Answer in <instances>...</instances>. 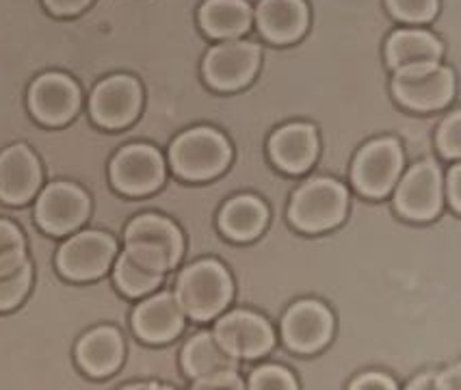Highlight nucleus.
Segmentation results:
<instances>
[{
  "instance_id": "nucleus-1",
  "label": "nucleus",
  "mask_w": 461,
  "mask_h": 390,
  "mask_svg": "<svg viewBox=\"0 0 461 390\" xmlns=\"http://www.w3.org/2000/svg\"><path fill=\"white\" fill-rule=\"evenodd\" d=\"M232 293V277L225 267L217 260H200L178 276L174 295L186 317L195 322H211L228 308Z\"/></svg>"
},
{
  "instance_id": "nucleus-2",
  "label": "nucleus",
  "mask_w": 461,
  "mask_h": 390,
  "mask_svg": "<svg viewBox=\"0 0 461 390\" xmlns=\"http://www.w3.org/2000/svg\"><path fill=\"white\" fill-rule=\"evenodd\" d=\"M124 252L148 269L167 274L180 263L185 252L180 230L174 222L160 215H139L128 223Z\"/></svg>"
},
{
  "instance_id": "nucleus-3",
  "label": "nucleus",
  "mask_w": 461,
  "mask_h": 390,
  "mask_svg": "<svg viewBox=\"0 0 461 390\" xmlns=\"http://www.w3.org/2000/svg\"><path fill=\"white\" fill-rule=\"evenodd\" d=\"M232 150L221 132L212 128H193L171 143L169 163L185 180H211L228 169Z\"/></svg>"
},
{
  "instance_id": "nucleus-4",
  "label": "nucleus",
  "mask_w": 461,
  "mask_h": 390,
  "mask_svg": "<svg viewBox=\"0 0 461 390\" xmlns=\"http://www.w3.org/2000/svg\"><path fill=\"white\" fill-rule=\"evenodd\" d=\"M347 204L345 186L331 178H314L293 195L288 217L303 232H323L345 219Z\"/></svg>"
},
{
  "instance_id": "nucleus-5",
  "label": "nucleus",
  "mask_w": 461,
  "mask_h": 390,
  "mask_svg": "<svg viewBox=\"0 0 461 390\" xmlns=\"http://www.w3.org/2000/svg\"><path fill=\"white\" fill-rule=\"evenodd\" d=\"M115 254L117 243L111 234L100 230H83L59 248L57 267L68 280L89 282L109 271Z\"/></svg>"
},
{
  "instance_id": "nucleus-6",
  "label": "nucleus",
  "mask_w": 461,
  "mask_h": 390,
  "mask_svg": "<svg viewBox=\"0 0 461 390\" xmlns=\"http://www.w3.org/2000/svg\"><path fill=\"white\" fill-rule=\"evenodd\" d=\"M260 68V48L248 40H225L208 50L203 78L217 92H237L251 83Z\"/></svg>"
},
{
  "instance_id": "nucleus-7",
  "label": "nucleus",
  "mask_w": 461,
  "mask_h": 390,
  "mask_svg": "<svg viewBox=\"0 0 461 390\" xmlns=\"http://www.w3.org/2000/svg\"><path fill=\"white\" fill-rule=\"evenodd\" d=\"M143 89L135 77L113 74L95 85L89 98V113L102 128H126L141 113Z\"/></svg>"
},
{
  "instance_id": "nucleus-8",
  "label": "nucleus",
  "mask_w": 461,
  "mask_h": 390,
  "mask_svg": "<svg viewBox=\"0 0 461 390\" xmlns=\"http://www.w3.org/2000/svg\"><path fill=\"white\" fill-rule=\"evenodd\" d=\"M393 94L401 104L414 111H438L455 95V74L447 66H427L394 72Z\"/></svg>"
},
{
  "instance_id": "nucleus-9",
  "label": "nucleus",
  "mask_w": 461,
  "mask_h": 390,
  "mask_svg": "<svg viewBox=\"0 0 461 390\" xmlns=\"http://www.w3.org/2000/svg\"><path fill=\"white\" fill-rule=\"evenodd\" d=\"M403 169V152L394 139H375L353 163V185L368 197H384L394 189Z\"/></svg>"
},
{
  "instance_id": "nucleus-10",
  "label": "nucleus",
  "mask_w": 461,
  "mask_h": 390,
  "mask_svg": "<svg viewBox=\"0 0 461 390\" xmlns=\"http://www.w3.org/2000/svg\"><path fill=\"white\" fill-rule=\"evenodd\" d=\"M89 195L72 183H52L41 191L35 204V219L52 237L74 232L87 222Z\"/></svg>"
},
{
  "instance_id": "nucleus-11",
  "label": "nucleus",
  "mask_w": 461,
  "mask_h": 390,
  "mask_svg": "<svg viewBox=\"0 0 461 390\" xmlns=\"http://www.w3.org/2000/svg\"><path fill=\"white\" fill-rule=\"evenodd\" d=\"M165 180V161L157 148L132 143L122 148L111 161V183L126 195H146Z\"/></svg>"
},
{
  "instance_id": "nucleus-12",
  "label": "nucleus",
  "mask_w": 461,
  "mask_h": 390,
  "mask_svg": "<svg viewBox=\"0 0 461 390\" xmlns=\"http://www.w3.org/2000/svg\"><path fill=\"white\" fill-rule=\"evenodd\" d=\"M29 109L46 126L68 124L80 109V87L68 74H41L29 87Z\"/></svg>"
},
{
  "instance_id": "nucleus-13",
  "label": "nucleus",
  "mask_w": 461,
  "mask_h": 390,
  "mask_svg": "<svg viewBox=\"0 0 461 390\" xmlns=\"http://www.w3.org/2000/svg\"><path fill=\"white\" fill-rule=\"evenodd\" d=\"M212 334L225 347V351H230L234 358H245V360L269 354L271 347L276 345V334L267 319L248 313V310L225 314L214 325Z\"/></svg>"
},
{
  "instance_id": "nucleus-14",
  "label": "nucleus",
  "mask_w": 461,
  "mask_h": 390,
  "mask_svg": "<svg viewBox=\"0 0 461 390\" xmlns=\"http://www.w3.org/2000/svg\"><path fill=\"white\" fill-rule=\"evenodd\" d=\"M399 213L414 222H429L442 208V174L431 161L418 163L403 176L394 194Z\"/></svg>"
},
{
  "instance_id": "nucleus-15",
  "label": "nucleus",
  "mask_w": 461,
  "mask_h": 390,
  "mask_svg": "<svg viewBox=\"0 0 461 390\" xmlns=\"http://www.w3.org/2000/svg\"><path fill=\"white\" fill-rule=\"evenodd\" d=\"M334 317L321 302L305 299L288 310L282 322L284 343L297 354H314L330 343Z\"/></svg>"
},
{
  "instance_id": "nucleus-16",
  "label": "nucleus",
  "mask_w": 461,
  "mask_h": 390,
  "mask_svg": "<svg viewBox=\"0 0 461 390\" xmlns=\"http://www.w3.org/2000/svg\"><path fill=\"white\" fill-rule=\"evenodd\" d=\"M41 186V165L23 143L0 152V202L26 204Z\"/></svg>"
},
{
  "instance_id": "nucleus-17",
  "label": "nucleus",
  "mask_w": 461,
  "mask_h": 390,
  "mask_svg": "<svg viewBox=\"0 0 461 390\" xmlns=\"http://www.w3.org/2000/svg\"><path fill=\"white\" fill-rule=\"evenodd\" d=\"M185 310L171 293L148 297L132 313V330L146 343H167L185 330Z\"/></svg>"
},
{
  "instance_id": "nucleus-18",
  "label": "nucleus",
  "mask_w": 461,
  "mask_h": 390,
  "mask_svg": "<svg viewBox=\"0 0 461 390\" xmlns=\"http://www.w3.org/2000/svg\"><path fill=\"white\" fill-rule=\"evenodd\" d=\"M308 20L305 0H260L256 9V24L262 37L277 46L302 40Z\"/></svg>"
},
{
  "instance_id": "nucleus-19",
  "label": "nucleus",
  "mask_w": 461,
  "mask_h": 390,
  "mask_svg": "<svg viewBox=\"0 0 461 390\" xmlns=\"http://www.w3.org/2000/svg\"><path fill=\"white\" fill-rule=\"evenodd\" d=\"M269 152L273 163L288 174H302L312 168L319 152V137L314 126L288 124L271 137Z\"/></svg>"
},
{
  "instance_id": "nucleus-20",
  "label": "nucleus",
  "mask_w": 461,
  "mask_h": 390,
  "mask_svg": "<svg viewBox=\"0 0 461 390\" xmlns=\"http://www.w3.org/2000/svg\"><path fill=\"white\" fill-rule=\"evenodd\" d=\"M77 360L91 377H109L124 360V339L115 328L102 325L78 340Z\"/></svg>"
},
{
  "instance_id": "nucleus-21",
  "label": "nucleus",
  "mask_w": 461,
  "mask_h": 390,
  "mask_svg": "<svg viewBox=\"0 0 461 390\" xmlns=\"http://www.w3.org/2000/svg\"><path fill=\"white\" fill-rule=\"evenodd\" d=\"M444 48L431 33L418 29H403L393 33L385 44V61L394 72L438 66Z\"/></svg>"
},
{
  "instance_id": "nucleus-22",
  "label": "nucleus",
  "mask_w": 461,
  "mask_h": 390,
  "mask_svg": "<svg viewBox=\"0 0 461 390\" xmlns=\"http://www.w3.org/2000/svg\"><path fill=\"white\" fill-rule=\"evenodd\" d=\"M239 358H234L211 332L195 334L182 351V367L193 382L208 379L225 371H237Z\"/></svg>"
},
{
  "instance_id": "nucleus-23",
  "label": "nucleus",
  "mask_w": 461,
  "mask_h": 390,
  "mask_svg": "<svg viewBox=\"0 0 461 390\" xmlns=\"http://www.w3.org/2000/svg\"><path fill=\"white\" fill-rule=\"evenodd\" d=\"M254 12L245 0H206L200 9L203 33L214 40H240L249 31Z\"/></svg>"
},
{
  "instance_id": "nucleus-24",
  "label": "nucleus",
  "mask_w": 461,
  "mask_h": 390,
  "mask_svg": "<svg viewBox=\"0 0 461 390\" xmlns=\"http://www.w3.org/2000/svg\"><path fill=\"white\" fill-rule=\"evenodd\" d=\"M267 206L254 195H239L223 206L219 215V226L225 237L234 241L256 239L267 226Z\"/></svg>"
},
{
  "instance_id": "nucleus-25",
  "label": "nucleus",
  "mask_w": 461,
  "mask_h": 390,
  "mask_svg": "<svg viewBox=\"0 0 461 390\" xmlns=\"http://www.w3.org/2000/svg\"><path fill=\"white\" fill-rule=\"evenodd\" d=\"M160 282H163V274L137 263L126 252H122L120 258L115 260V285L128 297L148 295Z\"/></svg>"
},
{
  "instance_id": "nucleus-26",
  "label": "nucleus",
  "mask_w": 461,
  "mask_h": 390,
  "mask_svg": "<svg viewBox=\"0 0 461 390\" xmlns=\"http://www.w3.org/2000/svg\"><path fill=\"white\" fill-rule=\"evenodd\" d=\"M26 263L24 234L15 223L0 219V276L12 274Z\"/></svg>"
},
{
  "instance_id": "nucleus-27",
  "label": "nucleus",
  "mask_w": 461,
  "mask_h": 390,
  "mask_svg": "<svg viewBox=\"0 0 461 390\" xmlns=\"http://www.w3.org/2000/svg\"><path fill=\"white\" fill-rule=\"evenodd\" d=\"M33 280V267L29 260L12 274L0 276V310H12L26 297Z\"/></svg>"
},
{
  "instance_id": "nucleus-28",
  "label": "nucleus",
  "mask_w": 461,
  "mask_h": 390,
  "mask_svg": "<svg viewBox=\"0 0 461 390\" xmlns=\"http://www.w3.org/2000/svg\"><path fill=\"white\" fill-rule=\"evenodd\" d=\"M388 12L401 23L425 24L438 14V0H385Z\"/></svg>"
},
{
  "instance_id": "nucleus-29",
  "label": "nucleus",
  "mask_w": 461,
  "mask_h": 390,
  "mask_svg": "<svg viewBox=\"0 0 461 390\" xmlns=\"http://www.w3.org/2000/svg\"><path fill=\"white\" fill-rule=\"evenodd\" d=\"M249 388L251 390H294L297 382H294L293 373H288L282 367H260L256 368L249 376Z\"/></svg>"
},
{
  "instance_id": "nucleus-30",
  "label": "nucleus",
  "mask_w": 461,
  "mask_h": 390,
  "mask_svg": "<svg viewBox=\"0 0 461 390\" xmlns=\"http://www.w3.org/2000/svg\"><path fill=\"white\" fill-rule=\"evenodd\" d=\"M438 148L447 159H459L461 154V113H450L438 131Z\"/></svg>"
},
{
  "instance_id": "nucleus-31",
  "label": "nucleus",
  "mask_w": 461,
  "mask_h": 390,
  "mask_svg": "<svg viewBox=\"0 0 461 390\" xmlns=\"http://www.w3.org/2000/svg\"><path fill=\"white\" fill-rule=\"evenodd\" d=\"M193 388L197 390H240L243 388V379H240L239 371H225V373H219V376H212L208 379H197L195 384H193Z\"/></svg>"
},
{
  "instance_id": "nucleus-32",
  "label": "nucleus",
  "mask_w": 461,
  "mask_h": 390,
  "mask_svg": "<svg viewBox=\"0 0 461 390\" xmlns=\"http://www.w3.org/2000/svg\"><path fill=\"white\" fill-rule=\"evenodd\" d=\"M94 0H44V7L57 18H69L89 7Z\"/></svg>"
},
{
  "instance_id": "nucleus-33",
  "label": "nucleus",
  "mask_w": 461,
  "mask_h": 390,
  "mask_svg": "<svg viewBox=\"0 0 461 390\" xmlns=\"http://www.w3.org/2000/svg\"><path fill=\"white\" fill-rule=\"evenodd\" d=\"M353 390H394L396 384L394 379L388 376H382V373H366V376H360L356 382L351 384Z\"/></svg>"
},
{
  "instance_id": "nucleus-34",
  "label": "nucleus",
  "mask_w": 461,
  "mask_h": 390,
  "mask_svg": "<svg viewBox=\"0 0 461 390\" xmlns=\"http://www.w3.org/2000/svg\"><path fill=\"white\" fill-rule=\"evenodd\" d=\"M459 178H461V168L459 165H455L453 169H450L448 174V180H447V189H448V202L450 206H453V211H461V191H459Z\"/></svg>"
},
{
  "instance_id": "nucleus-35",
  "label": "nucleus",
  "mask_w": 461,
  "mask_h": 390,
  "mask_svg": "<svg viewBox=\"0 0 461 390\" xmlns=\"http://www.w3.org/2000/svg\"><path fill=\"white\" fill-rule=\"evenodd\" d=\"M461 386V368L459 367H453L448 368V371H444L442 376L436 377V388H442V390H455Z\"/></svg>"
},
{
  "instance_id": "nucleus-36",
  "label": "nucleus",
  "mask_w": 461,
  "mask_h": 390,
  "mask_svg": "<svg viewBox=\"0 0 461 390\" xmlns=\"http://www.w3.org/2000/svg\"><path fill=\"white\" fill-rule=\"evenodd\" d=\"M407 388H411V390L436 388V376H420V377H416L414 382H411L410 386H407Z\"/></svg>"
}]
</instances>
